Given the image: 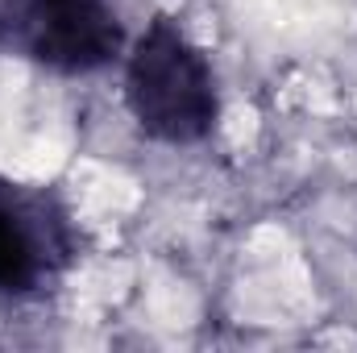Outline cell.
I'll list each match as a JSON object with an SVG mask.
<instances>
[{
  "label": "cell",
  "mask_w": 357,
  "mask_h": 353,
  "mask_svg": "<svg viewBox=\"0 0 357 353\" xmlns=\"http://www.w3.org/2000/svg\"><path fill=\"white\" fill-rule=\"evenodd\" d=\"M121 96L137 133L167 150L204 146L220 125V80L175 17H154L125 50Z\"/></svg>",
  "instance_id": "cell-1"
},
{
  "label": "cell",
  "mask_w": 357,
  "mask_h": 353,
  "mask_svg": "<svg viewBox=\"0 0 357 353\" xmlns=\"http://www.w3.org/2000/svg\"><path fill=\"white\" fill-rule=\"evenodd\" d=\"M0 50L79 80L121 63L129 33L112 0H0Z\"/></svg>",
  "instance_id": "cell-2"
},
{
  "label": "cell",
  "mask_w": 357,
  "mask_h": 353,
  "mask_svg": "<svg viewBox=\"0 0 357 353\" xmlns=\"http://www.w3.org/2000/svg\"><path fill=\"white\" fill-rule=\"evenodd\" d=\"M79 258L71 208L33 183L0 175V299L46 295Z\"/></svg>",
  "instance_id": "cell-3"
}]
</instances>
